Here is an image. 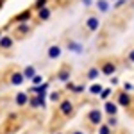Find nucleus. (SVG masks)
Here are the masks:
<instances>
[{"label": "nucleus", "mask_w": 134, "mask_h": 134, "mask_svg": "<svg viewBox=\"0 0 134 134\" xmlns=\"http://www.w3.org/2000/svg\"><path fill=\"white\" fill-rule=\"evenodd\" d=\"M120 102H122V104H129V97L122 95V97H120Z\"/></svg>", "instance_id": "nucleus-5"}, {"label": "nucleus", "mask_w": 134, "mask_h": 134, "mask_svg": "<svg viewBox=\"0 0 134 134\" xmlns=\"http://www.w3.org/2000/svg\"><path fill=\"white\" fill-rule=\"evenodd\" d=\"M48 54H50V57H57V55L61 54V50H59V47H52Z\"/></svg>", "instance_id": "nucleus-1"}, {"label": "nucleus", "mask_w": 134, "mask_h": 134, "mask_svg": "<svg viewBox=\"0 0 134 134\" xmlns=\"http://www.w3.org/2000/svg\"><path fill=\"white\" fill-rule=\"evenodd\" d=\"M13 81H14L16 84H20L21 82V77H20V75H14V79H13Z\"/></svg>", "instance_id": "nucleus-9"}, {"label": "nucleus", "mask_w": 134, "mask_h": 134, "mask_svg": "<svg viewBox=\"0 0 134 134\" xmlns=\"http://www.w3.org/2000/svg\"><path fill=\"white\" fill-rule=\"evenodd\" d=\"M131 59H132V61H134V52H132V54H131Z\"/></svg>", "instance_id": "nucleus-15"}, {"label": "nucleus", "mask_w": 134, "mask_h": 134, "mask_svg": "<svg viewBox=\"0 0 134 134\" xmlns=\"http://www.w3.org/2000/svg\"><path fill=\"white\" fill-rule=\"evenodd\" d=\"M32 73H34V70H32V68H27V70H25V75H29V77H31Z\"/></svg>", "instance_id": "nucleus-10"}, {"label": "nucleus", "mask_w": 134, "mask_h": 134, "mask_svg": "<svg viewBox=\"0 0 134 134\" xmlns=\"http://www.w3.org/2000/svg\"><path fill=\"white\" fill-rule=\"evenodd\" d=\"M100 9H102V11H107V5H105V2H100Z\"/></svg>", "instance_id": "nucleus-12"}, {"label": "nucleus", "mask_w": 134, "mask_h": 134, "mask_svg": "<svg viewBox=\"0 0 134 134\" xmlns=\"http://www.w3.org/2000/svg\"><path fill=\"white\" fill-rule=\"evenodd\" d=\"M25 102V95H18V104H23Z\"/></svg>", "instance_id": "nucleus-8"}, {"label": "nucleus", "mask_w": 134, "mask_h": 134, "mask_svg": "<svg viewBox=\"0 0 134 134\" xmlns=\"http://www.w3.org/2000/svg\"><path fill=\"white\" fill-rule=\"evenodd\" d=\"M102 134H109V129H107V127H104V129H102Z\"/></svg>", "instance_id": "nucleus-14"}, {"label": "nucleus", "mask_w": 134, "mask_h": 134, "mask_svg": "<svg viewBox=\"0 0 134 134\" xmlns=\"http://www.w3.org/2000/svg\"><path fill=\"white\" fill-rule=\"evenodd\" d=\"M104 72H105V73H111V72H114V66H111V64H107V66L104 68Z\"/></svg>", "instance_id": "nucleus-4"}, {"label": "nucleus", "mask_w": 134, "mask_h": 134, "mask_svg": "<svg viewBox=\"0 0 134 134\" xmlns=\"http://www.w3.org/2000/svg\"><path fill=\"white\" fill-rule=\"evenodd\" d=\"M70 109H72V105H70V104H64V105H63V111H66V113H68Z\"/></svg>", "instance_id": "nucleus-7"}, {"label": "nucleus", "mask_w": 134, "mask_h": 134, "mask_svg": "<svg viewBox=\"0 0 134 134\" xmlns=\"http://www.w3.org/2000/svg\"><path fill=\"white\" fill-rule=\"evenodd\" d=\"M90 116H91V122H95V124H97V122H100V113H98V111H93Z\"/></svg>", "instance_id": "nucleus-2"}, {"label": "nucleus", "mask_w": 134, "mask_h": 134, "mask_svg": "<svg viewBox=\"0 0 134 134\" xmlns=\"http://www.w3.org/2000/svg\"><path fill=\"white\" fill-rule=\"evenodd\" d=\"M107 111H109V113H114V111H116V107H114L113 104H107Z\"/></svg>", "instance_id": "nucleus-6"}, {"label": "nucleus", "mask_w": 134, "mask_h": 134, "mask_svg": "<svg viewBox=\"0 0 134 134\" xmlns=\"http://www.w3.org/2000/svg\"><path fill=\"white\" fill-rule=\"evenodd\" d=\"M88 25H90V29H97L98 27V21L95 20V18H91V20L88 21Z\"/></svg>", "instance_id": "nucleus-3"}, {"label": "nucleus", "mask_w": 134, "mask_h": 134, "mask_svg": "<svg viewBox=\"0 0 134 134\" xmlns=\"http://www.w3.org/2000/svg\"><path fill=\"white\" fill-rule=\"evenodd\" d=\"M91 91H93V93H98V91H100V86H93Z\"/></svg>", "instance_id": "nucleus-11"}, {"label": "nucleus", "mask_w": 134, "mask_h": 134, "mask_svg": "<svg viewBox=\"0 0 134 134\" xmlns=\"http://www.w3.org/2000/svg\"><path fill=\"white\" fill-rule=\"evenodd\" d=\"M90 77H97V70H91L90 72Z\"/></svg>", "instance_id": "nucleus-13"}]
</instances>
